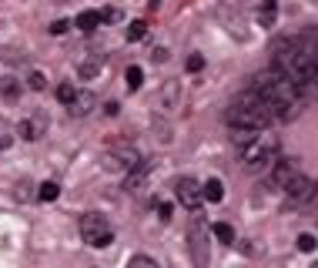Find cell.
Masks as SVG:
<instances>
[{"instance_id": "3957f363", "label": "cell", "mask_w": 318, "mask_h": 268, "mask_svg": "<svg viewBox=\"0 0 318 268\" xmlns=\"http://www.w3.org/2000/svg\"><path fill=\"white\" fill-rule=\"evenodd\" d=\"M278 151H281V144H278V138L275 134H254L248 144H241L238 147V158H241V168L245 171H251V174H262V171H268L271 164L278 161Z\"/></svg>"}, {"instance_id": "d4e9b609", "label": "cell", "mask_w": 318, "mask_h": 268, "mask_svg": "<svg viewBox=\"0 0 318 268\" xmlns=\"http://www.w3.org/2000/svg\"><path fill=\"white\" fill-rule=\"evenodd\" d=\"M44 84H47V81H44V74H40V71H34L31 77H27V87H31V91H44Z\"/></svg>"}, {"instance_id": "1f68e13d", "label": "cell", "mask_w": 318, "mask_h": 268, "mask_svg": "<svg viewBox=\"0 0 318 268\" xmlns=\"http://www.w3.org/2000/svg\"><path fill=\"white\" fill-rule=\"evenodd\" d=\"M151 57H154V61H167V50L158 47V50H151Z\"/></svg>"}, {"instance_id": "4316f807", "label": "cell", "mask_w": 318, "mask_h": 268, "mask_svg": "<svg viewBox=\"0 0 318 268\" xmlns=\"http://www.w3.org/2000/svg\"><path fill=\"white\" fill-rule=\"evenodd\" d=\"M0 91H4V98H17V84L10 81V77H7L4 84H0Z\"/></svg>"}, {"instance_id": "f1b7e54d", "label": "cell", "mask_w": 318, "mask_h": 268, "mask_svg": "<svg viewBox=\"0 0 318 268\" xmlns=\"http://www.w3.org/2000/svg\"><path fill=\"white\" fill-rule=\"evenodd\" d=\"M14 195H17V198H31V181H20Z\"/></svg>"}, {"instance_id": "9c48e42d", "label": "cell", "mask_w": 318, "mask_h": 268, "mask_svg": "<svg viewBox=\"0 0 318 268\" xmlns=\"http://www.w3.org/2000/svg\"><path fill=\"white\" fill-rule=\"evenodd\" d=\"M302 171H298V161L295 158H278V161L268 168V181H271V188H281L285 191L288 185H292L295 178H298Z\"/></svg>"}, {"instance_id": "2e32d148", "label": "cell", "mask_w": 318, "mask_h": 268, "mask_svg": "<svg viewBox=\"0 0 318 268\" xmlns=\"http://www.w3.org/2000/svg\"><path fill=\"white\" fill-rule=\"evenodd\" d=\"M57 198H61V185H57V181L37 185V201H57Z\"/></svg>"}, {"instance_id": "7402d4cb", "label": "cell", "mask_w": 318, "mask_h": 268, "mask_svg": "<svg viewBox=\"0 0 318 268\" xmlns=\"http://www.w3.org/2000/svg\"><path fill=\"white\" fill-rule=\"evenodd\" d=\"M127 268H161V265L151 258V255H134V258L127 261Z\"/></svg>"}, {"instance_id": "44dd1931", "label": "cell", "mask_w": 318, "mask_h": 268, "mask_svg": "<svg viewBox=\"0 0 318 268\" xmlns=\"http://www.w3.org/2000/svg\"><path fill=\"white\" fill-rule=\"evenodd\" d=\"M144 34H148V24H144V20H131V24H127V41H141Z\"/></svg>"}, {"instance_id": "30bf717a", "label": "cell", "mask_w": 318, "mask_h": 268, "mask_svg": "<svg viewBox=\"0 0 318 268\" xmlns=\"http://www.w3.org/2000/svg\"><path fill=\"white\" fill-rule=\"evenodd\" d=\"M17 131H20V138H24V141H37L40 134L47 131V114L37 111L34 117H24V121L17 124Z\"/></svg>"}, {"instance_id": "7a4b0ae2", "label": "cell", "mask_w": 318, "mask_h": 268, "mask_svg": "<svg viewBox=\"0 0 318 268\" xmlns=\"http://www.w3.org/2000/svg\"><path fill=\"white\" fill-rule=\"evenodd\" d=\"M224 124H228L231 131H265V128L275 124V117H271L268 101L251 87V91L238 94V98L228 104V111H224Z\"/></svg>"}, {"instance_id": "603a6c76", "label": "cell", "mask_w": 318, "mask_h": 268, "mask_svg": "<svg viewBox=\"0 0 318 268\" xmlns=\"http://www.w3.org/2000/svg\"><path fill=\"white\" fill-rule=\"evenodd\" d=\"M318 248V242H315V235H298V252H305V255H311Z\"/></svg>"}, {"instance_id": "8fae6325", "label": "cell", "mask_w": 318, "mask_h": 268, "mask_svg": "<svg viewBox=\"0 0 318 268\" xmlns=\"http://www.w3.org/2000/svg\"><path fill=\"white\" fill-rule=\"evenodd\" d=\"M151 168H154L151 161H141L134 171H127V178H124V191H141L144 181H148V174H151Z\"/></svg>"}, {"instance_id": "d6a6232c", "label": "cell", "mask_w": 318, "mask_h": 268, "mask_svg": "<svg viewBox=\"0 0 318 268\" xmlns=\"http://www.w3.org/2000/svg\"><path fill=\"white\" fill-rule=\"evenodd\" d=\"M4 147H10V138H0V151H4Z\"/></svg>"}, {"instance_id": "52a82bcc", "label": "cell", "mask_w": 318, "mask_h": 268, "mask_svg": "<svg viewBox=\"0 0 318 268\" xmlns=\"http://www.w3.org/2000/svg\"><path fill=\"white\" fill-rule=\"evenodd\" d=\"M175 198L181 201V208L198 212L201 201H205V185H198L194 178H178L175 181Z\"/></svg>"}, {"instance_id": "d6986e66", "label": "cell", "mask_w": 318, "mask_h": 268, "mask_svg": "<svg viewBox=\"0 0 318 268\" xmlns=\"http://www.w3.org/2000/svg\"><path fill=\"white\" fill-rule=\"evenodd\" d=\"M124 81H127V87H131V91H137L144 84V71H141V67H127V71H124Z\"/></svg>"}, {"instance_id": "e0dca14e", "label": "cell", "mask_w": 318, "mask_h": 268, "mask_svg": "<svg viewBox=\"0 0 318 268\" xmlns=\"http://www.w3.org/2000/svg\"><path fill=\"white\" fill-rule=\"evenodd\" d=\"M211 235L224 245H235V228H231L228 221H215V225H211Z\"/></svg>"}, {"instance_id": "4fadbf2b", "label": "cell", "mask_w": 318, "mask_h": 268, "mask_svg": "<svg viewBox=\"0 0 318 268\" xmlns=\"http://www.w3.org/2000/svg\"><path fill=\"white\" fill-rule=\"evenodd\" d=\"M104 20H101V10H80L77 14V20H74V27H80L84 34H91V31H97Z\"/></svg>"}, {"instance_id": "9a60e30c", "label": "cell", "mask_w": 318, "mask_h": 268, "mask_svg": "<svg viewBox=\"0 0 318 268\" xmlns=\"http://www.w3.org/2000/svg\"><path fill=\"white\" fill-rule=\"evenodd\" d=\"M101 67H104V54H94L91 61H84V64L77 67V74L84 77V81H91V77H97V74H101Z\"/></svg>"}, {"instance_id": "277c9868", "label": "cell", "mask_w": 318, "mask_h": 268, "mask_svg": "<svg viewBox=\"0 0 318 268\" xmlns=\"http://www.w3.org/2000/svg\"><path fill=\"white\" fill-rule=\"evenodd\" d=\"M80 238H84L91 248H107V245L114 242V228L104 215L88 212V215H80Z\"/></svg>"}, {"instance_id": "ba28073f", "label": "cell", "mask_w": 318, "mask_h": 268, "mask_svg": "<svg viewBox=\"0 0 318 268\" xmlns=\"http://www.w3.org/2000/svg\"><path fill=\"white\" fill-rule=\"evenodd\" d=\"M285 195H288V204H292V208H302V204L315 201V195H318V181H311V178H305V174H298V178H295L292 185L285 188Z\"/></svg>"}, {"instance_id": "f546056e", "label": "cell", "mask_w": 318, "mask_h": 268, "mask_svg": "<svg viewBox=\"0 0 318 268\" xmlns=\"http://www.w3.org/2000/svg\"><path fill=\"white\" fill-rule=\"evenodd\" d=\"M171 212H175V208H171V204H167V201H161V204H158V215H161V218H164V221L171 218Z\"/></svg>"}, {"instance_id": "ac0fdd59", "label": "cell", "mask_w": 318, "mask_h": 268, "mask_svg": "<svg viewBox=\"0 0 318 268\" xmlns=\"http://www.w3.org/2000/svg\"><path fill=\"white\" fill-rule=\"evenodd\" d=\"M224 198V185L218 178H211V181H205V201H221Z\"/></svg>"}, {"instance_id": "ffe728a7", "label": "cell", "mask_w": 318, "mask_h": 268, "mask_svg": "<svg viewBox=\"0 0 318 268\" xmlns=\"http://www.w3.org/2000/svg\"><path fill=\"white\" fill-rule=\"evenodd\" d=\"M74 98H77V87H74V84H61V87H57V101H61V104L71 107Z\"/></svg>"}, {"instance_id": "6da1fadb", "label": "cell", "mask_w": 318, "mask_h": 268, "mask_svg": "<svg viewBox=\"0 0 318 268\" xmlns=\"http://www.w3.org/2000/svg\"><path fill=\"white\" fill-rule=\"evenodd\" d=\"M251 87L268 101L271 117H275V121H292V117H298L302 107H305L302 91L295 87V81L288 77V74H281L278 67H271V71H258L251 77Z\"/></svg>"}, {"instance_id": "8992f818", "label": "cell", "mask_w": 318, "mask_h": 268, "mask_svg": "<svg viewBox=\"0 0 318 268\" xmlns=\"http://www.w3.org/2000/svg\"><path fill=\"white\" fill-rule=\"evenodd\" d=\"M104 168L107 171H134L137 164L144 161L141 155H137V147H131V144H114V147H107V151H104Z\"/></svg>"}, {"instance_id": "83f0119b", "label": "cell", "mask_w": 318, "mask_h": 268, "mask_svg": "<svg viewBox=\"0 0 318 268\" xmlns=\"http://www.w3.org/2000/svg\"><path fill=\"white\" fill-rule=\"evenodd\" d=\"M101 20L104 24H114V20H121V10H101Z\"/></svg>"}, {"instance_id": "7c38bea8", "label": "cell", "mask_w": 318, "mask_h": 268, "mask_svg": "<svg viewBox=\"0 0 318 268\" xmlns=\"http://www.w3.org/2000/svg\"><path fill=\"white\" fill-rule=\"evenodd\" d=\"M94 104H97V98L91 91H77V98H74V104L67 107V111H71V117H88V114L94 111Z\"/></svg>"}, {"instance_id": "cb8c5ba5", "label": "cell", "mask_w": 318, "mask_h": 268, "mask_svg": "<svg viewBox=\"0 0 318 268\" xmlns=\"http://www.w3.org/2000/svg\"><path fill=\"white\" fill-rule=\"evenodd\" d=\"M184 67H188V71H191V74H198V71H201V67H205V54H191V57H188V61H184Z\"/></svg>"}, {"instance_id": "5bb4252c", "label": "cell", "mask_w": 318, "mask_h": 268, "mask_svg": "<svg viewBox=\"0 0 318 268\" xmlns=\"http://www.w3.org/2000/svg\"><path fill=\"white\" fill-rule=\"evenodd\" d=\"M275 17H278V4H275V0H262V7H258V24L275 27Z\"/></svg>"}, {"instance_id": "5b68a950", "label": "cell", "mask_w": 318, "mask_h": 268, "mask_svg": "<svg viewBox=\"0 0 318 268\" xmlns=\"http://www.w3.org/2000/svg\"><path fill=\"white\" fill-rule=\"evenodd\" d=\"M208 235H211V228H208L201 218H191V228H188V248H191V261H194V268H208V261H211Z\"/></svg>"}, {"instance_id": "484cf974", "label": "cell", "mask_w": 318, "mask_h": 268, "mask_svg": "<svg viewBox=\"0 0 318 268\" xmlns=\"http://www.w3.org/2000/svg\"><path fill=\"white\" fill-rule=\"evenodd\" d=\"M71 20H54V24H50V34H54V37H61V34H67V31H71Z\"/></svg>"}, {"instance_id": "4dcf8cb0", "label": "cell", "mask_w": 318, "mask_h": 268, "mask_svg": "<svg viewBox=\"0 0 318 268\" xmlns=\"http://www.w3.org/2000/svg\"><path fill=\"white\" fill-rule=\"evenodd\" d=\"M104 111H107V114H111V117H114V114L121 111V104H118V101H107V104H104Z\"/></svg>"}]
</instances>
